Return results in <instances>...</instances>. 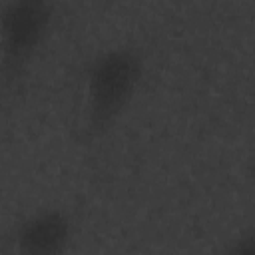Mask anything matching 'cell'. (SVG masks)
<instances>
[{
  "label": "cell",
  "mask_w": 255,
  "mask_h": 255,
  "mask_svg": "<svg viewBox=\"0 0 255 255\" xmlns=\"http://www.w3.org/2000/svg\"><path fill=\"white\" fill-rule=\"evenodd\" d=\"M145 76V58L133 44L96 52L82 70V116L78 141L90 145L108 135L135 100Z\"/></svg>",
  "instance_id": "6da1fadb"
},
{
  "label": "cell",
  "mask_w": 255,
  "mask_h": 255,
  "mask_svg": "<svg viewBox=\"0 0 255 255\" xmlns=\"http://www.w3.org/2000/svg\"><path fill=\"white\" fill-rule=\"evenodd\" d=\"M56 22V0L0 4V84L18 86L46 46Z\"/></svg>",
  "instance_id": "7a4b0ae2"
},
{
  "label": "cell",
  "mask_w": 255,
  "mask_h": 255,
  "mask_svg": "<svg viewBox=\"0 0 255 255\" xmlns=\"http://www.w3.org/2000/svg\"><path fill=\"white\" fill-rule=\"evenodd\" d=\"M76 237V217L66 205H42L18 217L4 233V247L22 255L64 253Z\"/></svg>",
  "instance_id": "3957f363"
}]
</instances>
